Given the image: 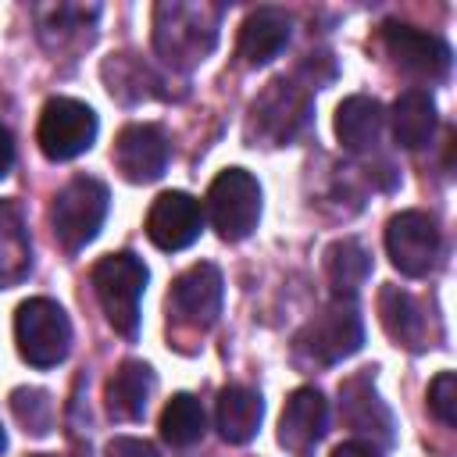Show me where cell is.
<instances>
[{
  "instance_id": "obj_1",
  "label": "cell",
  "mask_w": 457,
  "mask_h": 457,
  "mask_svg": "<svg viewBox=\"0 0 457 457\" xmlns=\"http://www.w3.org/2000/svg\"><path fill=\"white\" fill-rule=\"evenodd\" d=\"M221 4L207 0H161L154 7V50L171 71H189L218 46Z\"/></svg>"
},
{
  "instance_id": "obj_2",
  "label": "cell",
  "mask_w": 457,
  "mask_h": 457,
  "mask_svg": "<svg viewBox=\"0 0 457 457\" xmlns=\"http://www.w3.org/2000/svg\"><path fill=\"white\" fill-rule=\"evenodd\" d=\"M364 346V321L353 300L325 303L293 339V357L303 368H332Z\"/></svg>"
},
{
  "instance_id": "obj_3",
  "label": "cell",
  "mask_w": 457,
  "mask_h": 457,
  "mask_svg": "<svg viewBox=\"0 0 457 457\" xmlns=\"http://www.w3.org/2000/svg\"><path fill=\"white\" fill-rule=\"evenodd\" d=\"M311 111H314V96H311L307 82H300L296 75L293 79L282 75V79L268 82L264 93L250 104L246 139L261 143V146H286L307 129Z\"/></svg>"
},
{
  "instance_id": "obj_4",
  "label": "cell",
  "mask_w": 457,
  "mask_h": 457,
  "mask_svg": "<svg viewBox=\"0 0 457 457\" xmlns=\"http://www.w3.org/2000/svg\"><path fill=\"white\" fill-rule=\"evenodd\" d=\"M146 264L143 257H136L132 250H121V253H107L93 264V293L104 307V318L107 325L125 336V339H136L139 332V300H143V289H146Z\"/></svg>"
},
{
  "instance_id": "obj_5",
  "label": "cell",
  "mask_w": 457,
  "mask_h": 457,
  "mask_svg": "<svg viewBox=\"0 0 457 457\" xmlns=\"http://www.w3.org/2000/svg\"><path fill=\"white\" fill-rule=\"evenodd\" d=\"M107 204H111V193L100 179L93 175H75L71 182H64L50 204V228H54V239L75 253L82 250L86 243L96 239L104 218H107Z\"/></svg>"
},
{
  "instance_id": "obj_6",
  "label": "cell",
  "mask_w": 457,
  "mask_h": 457,
  "mask_svg": "<svg viewBox=\"0 0 457 457\" xmlns=\"http://www.w3.org/2000/svg\"><path fill=\"white\" fill-rule=\"evenodd\" d=\"M204 218L225 243L246 239L261 221V186L246 168H225L204 200Z\"/></svg>"
},
{
  "instance_id": "obj_7",
  "label": "cell",
  "mask_w": 457,
  "mask_h": 457,
  "mask_svg": "<svg viewBox=\"0 0 457 457\" xmlns=\"http://www.w3.org/2000/svg\"><path fill=\"white\" fill-rule=\"evenodd\" d=\"M14 343L32 368H54L71 350V321L50 296H32L14 311Z\"/></svg>"
},
{
  "instance_id": "obj_8",
  "label": "cell",
  "mask_w": 457,
  "mask_h": 457,
  "mask_svg": "<svg viewBox=\"0 0 457 457\" xmlns=\"http://www.w3.org/2000/svg\"><path fill=\"white\" fill-rule=\"evenodd\" d=\"M221 300H225V282L211 261L186 268L168 289V328L207 332L221 314Z\"/></svg>"
},
{
  "instance_id": "obj_9",
  "label": "cell",
  "mask_w": 457,
  "mask_h": 457,
  "mask_svg": "<svg viewBox=\"0 0 457 457\" xmlns=\"http://www.w3.org/2000/svg\"><path fill=\"white\" fill-rule=\"evenodd\" d=\"M96 111L75 96H50L39 111L36 143L50 161H71L96 139Z\"/></svg>"
},
{
  "instance_id": "obj_10",
  "label": "cell",
  "mask_w": 457,
  "mask_h": 457,
  "mask_svg": "<svg viewBox=\"0 0 457 457\" xmlns=\"http://www.w3.org/2000/svg\"><path fill=\"white\" fill-rule=\"evenodd\" d=\"M439 246H443L439 225L425 211H400L386 221V253L393 268L407 278L428 275L439 261Z\"/></svg>"
},
{
  "instance_id": "obj_11",
  "label": "cell",
  "mask_w": 457,
  "mask_h": 457,
  "mask_svg": "<svg viewBox=\"0 0 457 457\" xmlns=\"http://www.w3.org/2000/svg\"><path fill=\"white\" fill-rule=\"evenodd\" d=\"M382 46L389 54V61L411 75V79H421V82H443L450 75V43L436 32H425V29H414V25H400V21H389L382 25Z\"/></svg>"
},
{
  "instance_id": "obj_12",
  "label": "cell",
  "mask_w": 457,
  "mask_h": 457,
  "mask_svg": "<svg viewBox=\"0 0 457 457\" xmlns=\"http://www.w3.org/2000/svg\"><path fill=\"white\" fill-rule=\"evenodd\" d=\"M339 414L343 421L364 436V443L371 446H393L396 439V418L389 411V403L378 396L375 389V371L364 368L350 378L339 382Z\"/></svg>"
},
{
  "instance_id": "obj_13",
  "label": "cell",
  "mask_w": 457,
  "mask_h": 457,
  "mask_svg": "<svg viewBox=\"0 0 457 457\" xmlns=\"http://www.w3.org/2000/svg\"><path fill=\"white\" fill-rule=\"evenodd\" d=\"M328 432V400L314 386H300L289 393L278 418V446L289 457H314L318 443Z\"/></svg>"
},
{
  "instance_id": "obj_14",
  "label": "cell",
  "mask_w": 457,
  "mask_h": 457,
  "mask_svg": "<svg viewBox=\"0 0 457 457\" xmlns=\"http://www.w3.org/2000/svg\"><path fill=\"white\" fill-rule=\"evenodd\" d=\"M168 154H171V146H168L164 129L150 125V121L125 125L114 139V150H111L114 168L121 171V179H129L136 186L161 179L164 168H168Z\"/></svg>"
},
{
  "instance_id": "obj_15",
  "label": "cell",
  "mask_w": 457,
  "mask_h": 457,
  "mask_svg": "<svg viewBox=\"0 0 457 457\" xmlns=\"http://www.w3.org/2000/svg\"><path fill=\"white\" fill-rule=\"evenodd\" d=\"M204 228V207L182 189L161 193L146 211V236L157 250H186Z\"/></svg>"
},
{
  "instance_id": "obj_16",
  "label": "cell",
  "mask_w": 457,
  "mask_h": 457,
  "mask_svg": "<svg viewBox=\"0 0 457 457\" xmlns=\"http://www.w3.org/2000/svg\"><path fill=\"white\" fill-rule=\"evenodd\" d=\"M289 36H293V18L282 7H257L239 25L236 54L246 68H264L268 61H275L286 50Z\"/></svg>"
},
{
  "instance_id": "obj_17",
  "label": "cell",
  "mask_w": 457,
  "mask_h": 457,
  "mask_svg": "<svg viewBox=\"0 0 457 457\" xmlns=\"http://www.w3.org/2000/svg\"><path fill=\"white\" fill-rule=\"evenodd\" d=\"M157 375L143 361H121L118 371L104 382V407L114 421H139L154 396Z\"/></svg>"
},
{
  "instance_id": "obj_18",
  "label": "cell",
  "mask_w": 457,
  "mask_h": 457,
  "mask_svg": "<svg viewBox=\"0 0 457 457\" xmlns=\"http://www.w3.org/2000/svg\"><path fill=\"white\" fill-rule=\"evenodd\" d=\"M100 7L96 4H43L36 7V29L46 50L61 54L68 46L89 43V29L96 25Z\"/></svg>"
},
{
  "instance_id": "obj_19",
  "label": "cell",
  "mask_w": 457,
  "mask_h": 457,
  "mask_svg": "<svg viewBox=\"0 0 457 457\" xmlns=\"http://www.w3.org/2000/svg\"><path fill=\"white\" fill-rule=\"evenodd\" d=\"M378 321H382L386 336L396 346L425 350V343H428V318H425L421 303L407 289H400V286H382L378 289Z\"/></svg>"
},
{
  "instance_id": "obj_20",
  "label": "cell",
  "mask_w": 457,
  "mask_h": 457,
  "mask_svg": "<svg viewBox=\"0 0 457 457\" xmlns=\"http://www.w3.org/2000/svg\"><path fill=\"white\" fill-rule=\"evenodd\" d=\"M382 129H386V111L375 96L357 93L336 107V136L350 154H371L382 139Z\"/></svg>"
},
{
  "instance_id": "obj_21",
  "label": "cell",
  "mask_w": 457,
  "mask_h": 457,
  "mask_svg": "<svg viewBox=\"0 0 457 457\" xmlns=\"http://www.w3.org/2000/svg\"><path fill=\"white\" fill-rule=\"evenodd\" d=\"M261 418H264V400L257 389L250 386H225L218 393V403H214V425H218V436L232 446H243L257 436L261 428Z\"/></svg>"
},
{
  "instance_id": "obj_22",
  "label": "cell",
  "mask_w": 457,
  "mask_h": 457,
  "mask_svg": "<svg viewBox=\"0 0 457 457\" xmlns=\"http://www.w3.org/2000/svg\"><path fill=\"white\" fill-rule=\"evenodd\" d=\"M389 125H393V139L403 146V150H421L432 143L436 136V125H439V114H436V100L428 89H403L393 104V114H389Z\"/></svg>"
},
{
  "instance_id": "obj_23",
  "label": "cell",
  "mask_w": 457,
  "mask_h": 457,
  "mask_svg": "<svg viewBox=\"0 0 457 457\" xmlns=\"http://www.w3.org/2000/svg\"><path fill=\"white\" fill-rule=\"evenodd\" d=\"M100 75H104L107 93L118 104H143V100H154V96H168L161 89V79L154 75V68L143 64V57H136V54H111V57H104Z\"/></svg>"
},
{
  "instance_id": "obj_24",
  "label": "cell",
  "mask_w": 457,
  "mask_h": 457,
  "mask_svg": "<svg viewBox=\"0 0 457 457\" xmlns=\"http://www.w3.org/2000/svg\"><path fill=\"white\" fill-rule=\"evenodd\" d=\"M32 268V239L14 200H0V286H18Z\"/></svg>"
},
{
  "instance_id": "obj_25",
  "label": "cell",
  "mask_w": 457,
  "mask_h": 457,
  "mask_svg": "<svg viewBox=\"0 0 457 457\" xmlns=\"http://www.w3.org/2000/svg\"><path fill=\"white\" fill-rule=\"evenodd\" d=\"M325 275H328V282H332V293L339 296V300H353L357 296V289L368 282V275H371V253L357 243V239H336V243H328V250H325Z\"/></svg>"
},
{
  "instance_id": "obj_26",
  "label": "cell",
  "mask_w": 457,
  "mask_h": 457,
  "mask_svg": "<svg viewBox=\"0 0 457 457\" xmlns=\"http://www.w3.org/2000/svg\"><path fill=\"white\" fill-rule=\"evenodd\" d=\"M207 432L204 403L193 393H175L161 411V439L171 446H193Z\"/></svg>"
},
{
  "instance_id": "obj_27",
  "label": "cell",
  "mask_w": 457,
  "mask_h": 457,
  "mask_svg": "<svg viewBox=\"0 0 457 457\" xmlns=\"http://www.w3.org/2000/svg\"><path fill=\"white\" fill-rule=\"evenodd\" d=\"M11 411L18 418V425L29 432V436H46L54 428V400L46 389H36V386H21L11 393Z\"/></svg>"
},
{
  "instance_id": "obj_28",
  "label": "cell",
  "mask_w": 457,
  "mask_h": 457,
  "mask_svg": "<svg viewBox=\"0 0 457 457\" xmlns=\"http://www.w3.org/2000/svg\"><path fill=\"white\" fill-rule=\"evenodd\" d=\"M428 411L443 421V425H457V375L453 371H439L428 386Z\"/></svg>"
},
{
  "instance_id": "obj_29",
  "label": "cell",
  "mask_w": 457,
  "mask_h": 457,
  "mask_svg": "<svg viewBox=\"0 0 457 457\" xmlns=\"http://www.w3.org/2000/svg\"><path fill=\"white\" fill-rule=\"evenodd\" d=\"M107 457H157V446L136 436H114L107 443Z\"/></svg>"
},
{
  "instance_id": "obj_30",
  "label": "cell",
  "mask_w": 457,
  "mask_h": 457,
  "mask_svg": "<svg viewBox=\"0 0 457 457\" xmlns=\"http://www.w3.org/2000/svg\"><path fill=\"white\" fill-rule=\"evenodd\" d=\"M332 457H378V446H371L364 439H346L332 450Z\"/></svg>"
},
{
  "instance_id": "obj_31",
  "label": "cell",
  "mask_w": 457,
  "mask_h": 457,
  "mask_svg": "<svg viewBox=\"0 0 457 457\" xmlns=\"http://www.w3.org/2000/svg\"><path fill=\"white\" fill-rule=\"evenodd\" d=\"M11 164H14V139H11L7 125L0 121V179L11 171Z\"/></svg>"
},
{
  "instance_id": "obj_32",
  "label": "cell",
  "mask_w": 457,
  "mask_h": 457,
  "mask_svg": "<svg viewBox=\"0 0 457 457\" xmlns=\"http://www.w3.org/2000/svg\"><path fill=\"white\" fill-rule=\"evenodd\" d=\"M7 450V436H4V425H0V453Z\"/></svg>"
},
{
  "instance_id": "obj_33",
  "label": "cell",
  "mask_w": 457,
  "mask_h": 457,
  "mask_svg": "<svg viewBox=\"0 0 457 457\" xmlns=\"http://www.w3.org/2000/svg\"><path fill=\"white\" fill-rule=\"evenodd\" d=\"M36 457H54V453H36Z\"/></svg>"
}]
</instances>
